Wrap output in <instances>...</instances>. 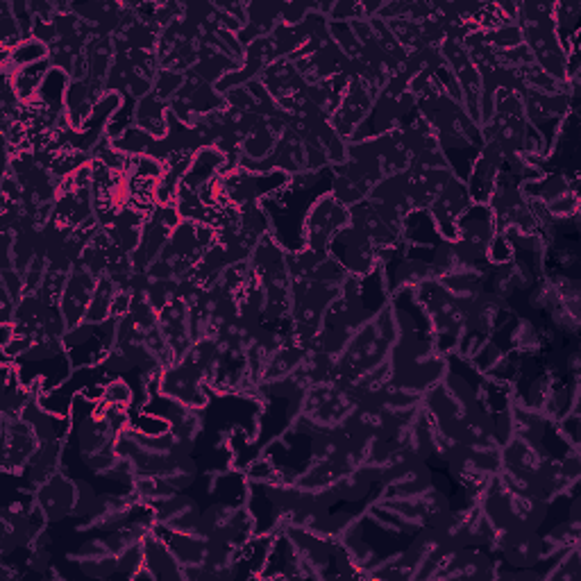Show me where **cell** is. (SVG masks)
Segmentation results:
<instances>
[{"instance_id":"cell-1","label":"cell","mask_w":581,"mask_h":581,"mask_svg":"<svg viewBox=\"0 0 581 581\" xmlns=\"http://www.w3.org/2000/svg\"><path fill=\"white\" fill-rule=\"evenodd\" d=\"M345 225H350V209L332 198L330 191L316 196L305 212L302 223V243L305 248L316 252H327Z\"/></svg>"},{"instance_id":"cell-2","label":"cell","mask_w":581,"mask_h":581,"mask_svg":"<svg viewBox=\"0 0 581 581\" xmlns=\"http://www.w3.org/2000/svg\"><path fill=\"white\" fill-rule=\"evenodd\" d=\"M209 389H212V386L207 384L205 375L191 364H187L184 359H180L162 370L157 391L175 402L187 404V407L205 409L209 400H212Z\"/></svg>"},{"instance_id":"cell-3","label":"cell","mask_w":581,"mask_h":581,"mask_svg":"<svg viewBox=\"0 0 581 581\" xmlns=\"http://www.w3.org/2000/svg\"><path fill=\"white\" fill-rule=\"evenodd\" d=\"M330 255L345 268V273L355 277H368L380 268L377 261V250L366 234H361L357 227L345 225L330 243Z\"/></svg>"},{"instance_id":"cell-4","label":"cell","mask_w":581,"mask_h":581,"mask_svg":"<svg viewBox=\"0 0 581 581\" xmlns=\"http://www.w3.org/2000/svg\"><path fill=\"white\" fill-rule=\"evenodd\" d=\"M377 94H380V89H375L373 84H368L364 80L348 82V87H345L341 96V103L330 119L332 128L339 132L345 141L355 137L359 125L368 119Z\"/></svg>"},{"instance_id":"cell-5","label":"cell","mask_w":581,"mask_h":581,"mask_svg":"<svg viewBox=\"0 0 581 581\" xmlns=\"http://www.w3.org/2000/svg\"><path fill=\"white\" fill-rule=\"evenodd\" d=\"M37 448L39 439L28 420L3 416V470L7 475L23 473Z\"/></svg>"},{"instance_id":"cell-6","label":"cell","mask_w":581,"mask_h":581,"mask_svg":"<svg viewBox=\"0 0 581 581\" xmlns=\"http://www.w3.org/2000/svg\"><path fill=\"white\" fill-rule=\"evenodd\" d=\"M504 563L513 568H536L545 557V541L538 534V529L529 527H511L507 532H500L498 547Z\"/></svg>"},{"instance_id":"cell-7","label":"cell","mask_w":581,"mask_h":581,"mask_svg":"<svg viewBox=\"0 0 581 581\" xmlns=\"http://www.w3.org/2000/svg\"><path fill=\"white\" fill-rule=\"evenodd\" d=\"M35 498H37L41 513H44L46 522H62L69 516H73L75 498H78V486H75V479L66 475L62 468L60 473L53 475L48 482H44L37 488Z\"/></svg>"},{"instance_id":"cell-8","label":"cell","mask_w":581,"mask_h":581,"mask_svg":"<svg viewBox=\"0 0 581 581\" xmlns=\"http://www.w3.org/2000/svg\"><path fill=\"white\" fill-rule=\"evenodd\" d=\"M96 284H98V277L87 273L84 268L75 266L71 271L69 282H66V289L62 293L60 305H57L62 311V316L66 318V323H69V327L84 323V318H87L89 302H91V298H94Z\"/></svg>"},{"instance_id":"cell-9","label":"cell","mask_w":581,"mask_h":581,"mask_svg":"<svg viewBox=\"0 0 581 581\" xmlns=\"http://www.w3.org/2000/svg\"><path fill=\"white\" fill-rule=\"evenodd\" d=\"M495 234H498V225H495L493 212L486 202H473V205L459 216L457 239L488 250L491 241L495 239Z\"/></svg>"},{"instance_id":"cell-10","label":"cell","mask_w":581,"mask_h":581,"mask_svg":"<svg viewBox=\"0 0 581 581\" xmlns=\"http://www.w3.org/2000/svg\"><path fill=\"white\" fill-rule=\"evenodd\" d=\"M64 445H66V439H53V441L39 443L37 452L32 454L30 463L23 470V475L25 479H28L32 491H37L41 484L60 473L62 459H64Z\"/></svg>"},{"instance_id":"cell-11","label":"cell","mask_w":581,"mask_h":581,"mask_svg":"<svg viewBox=\"0 0 581 581\" xmlns=\"http://www.w3.org/2000/svg\"><path fill=\"white\" fill-rule=\"evenodd\" d=\"M143 557H146V568H150L155 579H184V568L175 559V554L168 550L166 541L155 527L143 538Z\"/></svg>"},{"instance_id":"cell-12","label":"cell","mask_w":581,"mask_h":581,"mask_svg":"<svg viewBox=\"0 0 581 581\" xmlns=\"http://www.w3.org/2000/svg\"><path fill=\"white\" fill-rule=\"evenodd\" d=\"M146 218L148 214H143L137 207H123L105 230L125 255H134V250H137L141 243V232L143 225H146Z\"/></svg>"},{"instance_id":"cell-13","label":"cell","mask_w":581,"mask_h":581,"mask_svg":"<svg viewBox=\"0 0 581 581\" xmlns=\"http://www.w3.org/2000/svg\"><path fill=\"white\" fill-rule=\"evenodd\" d=\"M168 116H171V112H168V103H164V100L155 94H148L134 103L132 125H137L139 130L148 132L150 137L162 139L168 130Z\"/></svg>"},{"instance_id":"cell-14","label":"cell","mask_w":581,"mask_h":581,"mask_svg":"<svg viewBox=\"0 0 581 581\" xmlns=\"http://www.w3.org/2000/svg\"><path fill=\"white\" fill-rule=\"evenodd\" d=\"M155 529L159 536L164 538L168 550L175 554V559L180 561L182 568L187 566H200L205 561V550H207V538H202L200 534H184V532H173L164 525H157Z\"/></svg>"},{"instance_id":"cell-15","label":"cell","mask_w":581,"mask_h":581,"mask_svg":"<svg viewBox=\"0 0 581 581\" xmlns=\"http://www.w3.org/2000/svg\"><path fill=\"white\" fill-rule=\"evenodd\" d=\"M116 293H119V286L109 280V277H98L94 298H91L89 302L84 323L100 325V323H105L107 318H112V302L116 298Z\"/></svg>"},{"instance_id":"cell-16","label":"cell","mask_w":581,"mask_h":581,"mask_svg":"<svg viewBox=\"0 0 581 581\" xmlns=\"http://www.w3.org/2000/svg\"><path fill=\"white\" fill-rule=\"evenodd\" d=\"M153 143H155V137H150L148 132L139 130L137 125H130V128L125 130L123 134H119V137L112 139V146L116 150H121L123 155L132 157V159L148 157L150 148H153Z\"/></svg>"},{"instance_id":"cell-17","label":"cell","mask_w":581,"mask_h":581,"mask_svg":"<svg viewBox=\"0 0 581 581\" xmlns=\"http://www.w3.org/2000/svg\"><path fill=\"white\" fill-rule=\"evenodd\" d=\"M44 60H48V46L35 37L21 41L19 46L5 55V64L14 66V69H23V66L39 64Z\"/></svg>"},{"instance_id":"cell-18","label":"cell","mask_w":581,"mask_h":581,"mask_svg":"<svg viewBox=\"0 0 581 581\" xmlns=\"http://www.w3.org/2000/svg\"><path fill=\"white\" fill-rule=\"evenodd\" d=\"M559 561L552 563V570L545 572V579H552V581H559V579H566V581H577L581 577V563H579V545H572L566 547V550L559 552Z\"/></svg>"},{"instance_id":"cell-19","label":"cell","mask_w":581,"mask_h":581,"mask_svg":"<svg viewBox=\"0 0 581 581\" xmlns=\"http://www.w3.org/2000/svg\"><path fill=\"white\" fill-rule=\"evenodd\" d=\"M330 193H332V198L336 202H341V205L348 207V209L359 205V202H364L368 198L364 189H359L355 182L345 178L343 173L334 171V168H332V187H330Z\"/></svg>"},{"instance_id":"cell-20","label":"cell","mask_w":581,"mask_h":581,"mask_svg":"<svg viewBox=\"0 0 581 581\" xmlns=\"http://www.w3.org/2000/svg\"><path fill=\"white\" fill-rule=\"evenodd\" d=\"M486 44L495 50H509L522 44V30L518 23H504L500 28L484 32Z\"/></svg>"},{"instance_id":"cell-21","label":"cell","mask_w":581,"mask_h":581,"mask_svg":"<svg viewBox=\"0 0 581 581\" xmlns=\"http://www.w3.org/2000/svg\"><path fill=\"white\" fill-rule=\"evenodd\" d=\"M100 400L105 404H114V407H132L134 400V389L123 380V377H114V380H107L103 386V393H100Z\"/></svg>"},{"instance_id":"cell-22","label":"cell","mask_w":581,"mask_h":581,"mask_svg":"<svg viewBox=\"0 0 581 581\" xmlns=\"http://www.w3.org/2000/svg\"><path fill=\"white\" fill-rule=\"evenodd\" d=\"M80 563L82 572L87 577H94V579H105V577H112L119 572V557L116 554H103V557H91V559H75Z\"/></svg>"},{"instance_id":"cell-23","label":"cell","mask_w":581,"mask_h":581,"mask_svg":"<svg viewBox=\"0 0 581 581\" xmlns=\"http://www.w3.org/2000/svg\"><path fill=\"white\" fill-rule=\"evenodd\" d=\"M184 80H187V75H184V73H175V71L162 69V71L157 73V78H155L153 94L162 98L164 103H171V100L178 96V91L182 89Z\"/></svg>"},{"instance_id":"cell-24","label":"cell","mask_w":581,"mask_h":581,"mask_svg":"<svg viewBox=\"0 0 581 581\" xmlns=\"http://www.w3.org/2000/svg\"><path fill=\"white\" fill-rule=\"evenodd\" d=\"M75 486H78V498H75L73 516L91 518V513H94V509H96V502H98L100 493H96V488L91 486L89 482H84V479H75Z\"/></svg>"},{"instance_id":"cell-25","label":"cell","mask_w":581,"mask_h":581,"mask_svg":"<svg viewBox=\"0 0 581 581\" xmlns=\"http://www.w3.org/2000/svg\"><path fill=\"white\" fill-rule=\"evenodd\" d=\"M50 547H30V559H28V568L44 575V572L50 570Z\"/></svg>"}]
</instances>
